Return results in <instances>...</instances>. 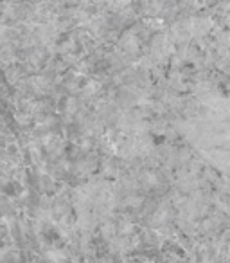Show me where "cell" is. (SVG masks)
Wrapping results in <instances>:
<instances>
[{"label": "cell", "mask_w": 230, "mask_h": 263, "mask_svg": "<svg viewBox=\"0 0 230 263\" xmlns=\"http://www.w3.org/2000/svg\"><path fill=\"white\" fill-rule=\"evenodd\" d=\"M0 191H2V193H4L6 197H9V198H18L20 195L24 193V186L18 182V180L11 179V180H6L4 186L0 187Z\"/></svg>", "instance_id": "cell-1"}]
</instances>
